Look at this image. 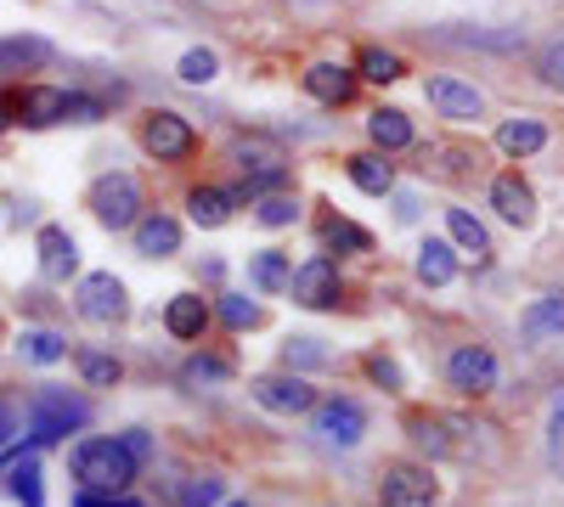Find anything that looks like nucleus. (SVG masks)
Here are the masks:
<instances>
[{
  "mask_svg": "<svg viewBox=\"0 0 564 507\" xmlns=\"http://www.w3.org/2000/svg\"><path fill=\"white\" fill-rule=\"evenodd\" d=\"M135 456H130V445L113 434V440H79L74 445V480H79V491H108V496H119V491H130V480H135Z\"/></svg>",
  "mask_w": 564,
  "mask_h": 507,
  "instance_id": "nucleus-1",
  "label": "nucleus"
},
{
  "mask_svg": "<svg viewBox=\"0 0 564 507\" xmlns=\"http://www.w3.org/2000/svg\"><path fill=\"white\" fill-rule=\"evenodd\" d=\"M90 423V400L68 395V389H40L29 400V445H63L68 434H79Z\"/></svg>",
  "mask_w": 564,
  "mask_h": 507,
  "instance_id": "nucleus-2",
  "label": "nucleus"
},
{
  "mask_svg": "<svg viewBox=\"0 0 564 507\" xmlns=\"http://www.w3.org/2000/svg\"><path fill=\"white\" fill-rule=\"evenodd\" d=\"M85 203H90V214H97L108 232H130V225L141 220V180L124 175V169H108V175L90 180Z\"/></svg>",
  "mask_w": 564,
  "mask_h": 507,
  "instance_id": "nucleus-3",
  "label": "nucleus"
},
{
  "mask_svg": "<svg viewBox=\"0 0 564 507\" xmlns=\"http://www.w3.org/2000/svg\"><path fill=\"white\" fill-rule=\"evenodd\" d=\"M74 305H79L85 321H97V328H113V321L130 316V294H124V283H119L113 271H90V276H79Z\"/></svg>",
  "mask_w": 564,
  "mask_h": 507,
  "instance_id": "nucleus-4",
  "label": "nucleus"
},
{
  "mask_svg": "<svg viewBox=\"0 0 564 507\" xmlns=\"http://www.w3.org/2000/svg\"><path fill=\"white\" fill-rule=\"evenodd\" d=\"M497 378H502V366H497V355H491L486 344H457V350L446 355V384H452L457 395H491Z\"/></svg>",
  "mask_w": 564,
  "mask_h": 507,
  "instance_id": "nucleus-5",
  "label": "nucleus"
},
{
  "mask_svg": "<svg viewBox=\"0 0 564 507\" xmlns=\"http://www.w3.org/2000/svg\"><path fill=\"white\" fill-rule=\"evenodd\" d=\"M311 434L322 440V445H339V451H350L361 434H367V411L356 406V400H316L311 406Z\"/></svg>",
  "mask_w": 564,
  "mask_h": 507,
  "instance_id": "nucleus-6",
  "label": "nucleus"
},
{
  "mask_svg": "<svg viewBox=\"0 0 564 507\" xmlns=\"http://www.w3.org/2000/svg\"><path fill=\"white\" fill-rule=\"evenodd\" d=\"M435 496H441L435 474L417 463H390L379 480V507H435Z\"/></svg>",
  "mask_w": 564,
  "mask_h": 507,
  "instance_id": "nucleus-7",
  "label": "nucleus"
},
{
  "mask_svg": "<svg viewBox=\"0 0 564 507\" xmlns=\"http://www.w3.org/2000/svg\"><path fill=\"white\" fill-rule=\"evenodd\" d=\"M141 147H148L159 164H175V158H186V153H193L198 147V135H193V124H186L181 113H148V119H141Z\"/></svg>",
  "mask_w": 564,
  "mask_h": 507,
  "instance_id": "nucleus-8",
  "label": "nucleus"
},
{
  "mask_svg": "<svg viewBox=\"0 0 564 507\" xmlns=\"http://www.w3.org/2000/svg\"><path fill=\"white\" fill-rule=\"evenodd\" d=\"M289 294H294L305 310H334V305H339V265L327 260V254L305 260L300 271H289Z\"/></svg>",
  "mask_w": 564,
  "mask_h": 507,
  "instance_id": "nucleus-9",
  "label": "nucleus"
},
{
  "mask_svg": "<svg viewBox=\"0 0 564 507\" xmlns=\"http://www.w3.org/2000/svg\"><path fill=\"white\" fill-rule=\"evenodd\" d=\"M249 389L265 411H276V418H305V411L316 406V389L300 373H271V378H254Z\"/></svg>",
  "mask_w": 564,
  "mask_h": 507,
  "instance_id": "nucleus-10",
  "label": "nucleus"
},
{
  "mask_svg": "<svg viewBox=\"0 0 564 507\" xmlns=\"http://www.w3.org/2000/svg\"><path fill=\"white\" fill-rule=\"evenodd\" d=\"M423 90H430V108H435L441 119H480V113H486V97H480L468 79H457V74H435Z\"/></svg>",
  "mask_w": 564,
  "mask_h": 507,
  "instance_id": "nucleus-11",
  "label": "nucleus"
},
{
  "mask_svg": "<svg viewBox=\"0 0 564 507\" xmlns=\"http://www.w3.org/2000/svg\"><path fill=\"white\" fill-rule=\"evenodd\" d=\"M12 113L29 124V130H45V124H63L68 119V90L57 85H29L23 97L12 102Z\"/></svg>",
  "mask_w": 564,
  "mask_h": 507,
  "instance_id": "nucleus-12",
  "label": "nucleus"
},
{
  "mask_svg": "<svg viewBox=\"0 0 564 507\" xmlns=\"http://www.w3.org/2000/svg\"><path fill=\"white\" fill-rule=\"evenodd\" d=\"M491 209H497L508 225H520V232H525V225H536V192L525 187L520 175H497V180H491Z\"/></svg>",
  "mask_w": 564,
  "mask_h": 507,
  "instance_id": "nucleus-13",
  "label": "nucleus"
},
{
  "mask_svg": "<svg viewBox=\"0 0 564 507\" xmlns=\"http://www.w3.org/2000/svg\"><path fill=\"white\" fill-rule=\"evenodd\" d=\"M79 271V249L63 225H40V276L45 283H68Z\"/></svg>",
  "mask_w": 564,
  "mask_h": 507,
  "instance_id": "nucleus-14",
  "label": "nucleus"
},
{
  "mask_svg": "<svg viewBox=\"0 0 564 507\" xmlns=\"http://www.w3.org/2000/svg\"><path fill=\"white\" fill-rule=\"evenodd\" d=\"M164 328H170V339H181V344L204 339V328H209V305H204V294H175V299L164 305Z\"/></svg>",
  "mask_w": 564,
  "mask_h": 507,
  "instance_id": "nucleus-15",
  "label": "nucleus"
},
{
  "mask_svg": "<svg viewBox=\"0 0 564 507\" xmlns=\"http://www.w3.org/2000/svg\"><path fill=\"white\" fill-rule=\"evenodd\" d=\"M130 232H135V254H148V260L181 254V225H175L170 214H141Z\"/></svg>",
  "mask_w": 564,
  "mask_h": 507,
  "instance_id": "nucleus-16",
  "label": "nucleus"
},
{
  "mask_svg": "<svg viewBox=\"0 0 564 507\" xmlns=\"http://www.w3.org/2000/svg\"><path fill=\"white\" fill-rule=\"evenodd\" d=\"M57 52H52V40H40V34H12V40H0V74H34L45 68Z\"/></svg>",
  "mask_w": 564,
  "mask_h": 507,
  "instance_id": "nucleus-17",
  "label": "nucleus"
},
{
  "mask_svg": "<svg viewBox=\"0 0 564 507\" xmlns=\"http://www.w3.org/2000/svg\"><path fill=\"white\" fill-rule=\"evenodd\" d=\"M520 333H525V344H558L564 339V294L536 299L525 310V321H520Z\"/></svg>",
  "mask_w": 564,
  "mask_h": 507,
  "instance_id": "nucleus-18",
  "label": "nucleus"
},
{
  "mask_svg": "<svg viewBox=\"0 0 564 507\" xmlns=\"http://www.w3.org/2000/svg\"><path fill=\"white\" fill-rule=\"evenodd\" d=\"M305 90H311L322 108H345V102H350V90H356V74L339 68V63H316V68L305 74Z\"/></svg>",
  "mask_w": 564,
  "mask_h": 507,
  "instance_id": "nucleus-19",
  "label": "nucleus"
},
{
  "mask_svg": "<svg viewBox=\"0 0 564 507\" xmlns=\"http://www.w3.org/2000/svg\"><path fill=\"white\" fill-rule=\"evenodd\" d=\"M367 135H372L379 153H401V147H412V119L401 108H372L367 113Z\"/></svg>",
  "mask_w": 564,
  "mask_h": 507,
  "instance_id": "nucleus-20",
  "label": "nucleus"
},
{
  "mask_svg": "<svg viewBox=\"0 0 564 507\" xmlns=\"http://www.w3.org/2000/svg\"><path fill=\"white\" fill-rule=\"evenodd\" d=\"M497 147L508 158H531V153L547 147V130H542V119H502L497 124Z\"/></svg>",
  "mask_w": 564,
  "mask_h": 507,
  "instance_id": "nucleus-21",
  "label": "nucleus"
},
{
  "mask_svg": "<svg viewBox=\"0 0 564 507\" xmlns=\"http://www.w3.org/2000/svg\"><path fill=\"white\" fill-rule=\"evenodd\" d=\"M238 203H243V192H226V187H198L193 198H186L193 220H198V225H209V232H215V225H226Z\"/></svg>",
  "mask_w": 564,
  "mask_h": 507,
  "instance_id": "nucleus-22",
  "label": "nucleus"
},
{
  "mask_svg": "<svg viewBox=\"0 0 564 507\" xmlns=\"http://www.w3.org/2000/svg\"><path fill=\"white\" fill-rule=\"evenodd\" d=\"M350 180H356L367 198H384V192L395 187V164H390L384 153H356V158H350Z\"/></svg>",
  "mask_w": 564,
  "mask_h": 507,
  "instance_id": "nucleus-23",
  "label": "nucleus"
},
{
  "mask_svg": "<svg viewBox=\"0 0 564 507\" xmlns=\"http://www.w3.org/2000/svg\"><path fill=\"white\" fill-rule=\"evenodd\" d=\"M457 276V249L452 243H441V238H430L417 249V283H430V288H446Z\"/></svg>",
  "mask_w": 564,
  "mask_h": 507,
  "instance_id": "nucleus-24",
  "label": "nucleus"
},
{
  "mask_svg": "<svg viewBox=\"0 0 564 507\" xmlns=\"http://www.w3.org/2000/svg\"><path fill=\"white\" fill-rule=\"evenodd\" d=\"M446 232H452V243L457 249H468L475 260H491V238H486V225L468 214V209H446Z\"/></svg>",
  "mask_w": 564,
  "mask_h": 507,
  "instance_id": "nucleus-25",
  "label": "nucleus"
},
{
  "mask_svg": "<svg viewBox=\"0 0 564 507\" xmlns=\"http://www.w3.org/2000/svg\"><path fill=\"white\" fill-rule=\"evenodd\" d=\"M7 485H12V496H18L23 507H45V496H40V463H34V456H18V463L7 469Z\"/></svg>",
  "mask_w": 564,
  "mask_h": 507,
  "instance_id": "nucleus-26",
  "label": "nucleus"
},
{
  "mask_svg": "<svg viewBox=\"0 0 564 507\" xmlns=\"http://www.w3.org/2000/svg\"><path fill=\"white\" fill-rule=\"evenodd\" d=\"M23 355H29V361H40V366H52V361H63V355H68V339H63V333H52V328H29V333H23Z\"/></svg>",
  "mask_w": 564,
  "mask_h": 507,
  "instance_id": "nucleus-27",
  "label": "nucleus"
},
{
  "mask_svg": "<svg viewBox=\"0 0 564 507\" xmlns=\"http://www.w3.org/2000/svg\"><path fill=\"white\" fill-rule=\"evenodd\" d=\"M356 68H361L356 79H372V85H395V79H401V57H395V52H379V45H367Z\"/></svg>",
  "mask_w": 564,
  "mask_h": 507,
  "instance_id": "nucleus-28",
  "label": "nucleus"
},
{
  "mask_svg": "<svg viewBox=\"0 0 564 507\" xmlns=\"http://www.w3.org/2000/svg\"><path fill=\"white\" fill-rule=\"evenodd\" d=\"M322 243H327V249H350V254H367V249H372V238L361 232V225H350V220H334V214L322 220Z\"/></svg>",
  "mask_w": 564,
  "mask_h": 507,
  "instance_id": "nucleus-29",
  "label": "nucleus"
},
{
  "mask_svg": "<svg viewBox=\"0 0 564 507\" xmlns=\"http://www.w3.org/2000/svg\"><path fill=\"white\" fill-rule=\"evenodd\" d=\"M74 361H79V378L85 384H119V373H124V366L113 355H102V350H79Z\"/></svg>",
  "mask_w": 564,
  "mask_h": 507,
  "instance_id": "nucleus-30",
  "label": "nucleus"
},
{
  "mask_svg": "<svg viewBox=\"0 0 564 507\" xmlns=\"http://www.w3.org/2000/svg\"><path fill=\"white\" fill-rule=\"evenodd\" d=\"M254 288H265V294H276V288H289V260H282L276 249L254 254Z\"/></svg>",
  "mask_w": 564,
  "mask_h": 507,
  "instance_id": "nucleus-31",
  "label": "nucleus"
},
{
  "mask_svg": "<svg viewBox=\"0 0 564 507\" xmlns=\"http://www.w3.org/2000/svg\"><path fill=\"white\" fill-rule=\"evenodd\" d=\"M547 469L564 480V389L553 395V411H547Z\"/></svg>",
  "mask_w": 564,
  "mask_h": 507,
  "instance_id": "nucleus-32",
  "label": "nucleus"
},
{
  "mask_svg": "<svg viewBox=\"0 0 564 507\" xmlns=\"http://www.w3.org/2000/svg\"><path fill=\"white\" fill-rule=\"evenodd\" d=\"M536 74H542V85H547V90H564V34H558V40H547L542 52H536Z\"/></svg>",
  "mask_w": 564,
  "mask_h": 507,
  "instance_id": "nucleus-33",
  "label": "nucleus"
},
{
  "mask_svg": "<svg viewBox=\"0 0 564 507\" xmlns=\"http://www.w3.org/2000/svg\"><path fill=\"white\" fill-rule=\"evenodd\" d=\"M220 321H226V328H260V305L254 299H243V294H226L220 299Z\"/></svg>",
  "mask_w": 564,
  "mask_h": 507,
  "instance_id": "nucleus-34",
  "label": "nucleus"
},
{
  "mask_svg": "<svg viewBox=\"0 0 564 507\" xmlns=\"http://www.w3.org/2000/svg\"><path fill=\"white\" fill-rule=\"evenodd\" d=\"M175 74H181L186 85H209V79L220 74V63H215V52H204V45H198V52H186V57L175 63Z\"/></svg>",
  "mask_w": 564,
  "mask_h": 507,
  "instance_id": "nucleus-35",
  "label": "nucleus"
},
{
  "mask_svg": "<svg viewBox=\"0 0 564 507\" xmlns=\"http://www.w3.org/2000/svg\"><path fill=\"white\" fill-rule=\"evenodd\" d=\"M254 214H260V225H294V220H300V203H294L289 192H265Z\"/></svg>",
  "mask_w": 564,
  "mask_h": 507,
  "instance_id": "nucleus-36",
  "label": "nucleus"
},
{
  "mask_svg": "<svg viewBox=\"0 0 564 507\" xmlns=\"http://www.w3.org/2000/svg\"><path fill=\"white\" fill-rule=\"evenodd\" d=\"M226 496V485L220 480H209V474H198V480H186V491H181V502L175 507H215Z\"/></svg>",
  "mask_w": 564,
  "mask_h": 507,
  "instance_id": "nucleus-37",
  "label": "nucleus"
},
{
  "mask_svg": "<svg viewBox=\"0 0 564 507\" xmlns=\"http://www.w3.org/2000/svg\"><path fill=\"white\" fill-rule=\"evenodd\" d=\"M231 378V366L215 361V355H198L193 366H186V384H226Z\"/></svg>",
  "mask_w": 564,
  "mask_h": 507,
  "instance_id": "nucleus-38",
  "label": "nucleus"
},
{
  "mask_svg": "<svg viewBox=\"0 0 564 507\" xmlns=\"http://www.w3.org/2000/svg\"><path fill=\"white\" fill-rule=\"evenodd\" d=\"M102 119V102L97 97H79V90H68V119L63 124H97Z\"/></svg>",
  "mask_w": 564,
  "mask_h": 507,
  "instance_id": "nucleus-39",
  "label": "nucleus"
},
{
  "mask_svg": "<svg viewBox=\"0 0 564 507\" xmlns=\"http://www.w3.org/2000/svg\"><path fill=\"white\" fill-rule=\"evenodd\" d=\"M74 507H141V502H135V496H124V491H119V496H108V491H79V496H74Z\"/></svg>",
  "mask_w": 564,
  "mask_h": 507,
  "instance_id": "nucleus-40",
  "label": "nucleus"
},
{
  "mask_svg": "<svg viewBox=\"0 0 564 507\" xmlns=\"http://www.w3.org/2000/svg\"><path fill=\"white\" fill-rule=\"evenodd\" d=\"M327 355L316 350V339H289V366H322Z\"/></svg>",
  "mask_w": 564,
  "mask_h": 507,
  "instance_id": "nucleus-41",
  "label": "nucleus"
},
{
  "mask_svg": "<svg viewBox=\"0 0 564 507\" xmlns=\"http://www.w3.org/2000/svg\"><path fill=\"white\" fill-rule=\"evenodd\" d=\"M367 373L379 378L384 389H401V366H395V361H384V355H372V361H367Z\"/></svg>",
  "mask_w": 564,
  "mask_h": 507,
  "instance_id": "nucleus-42",
  "label": "nucleus"
},
{
  "mask_svg": "<svg viewBox=\"0 0 564 507\" xmlns=\"http://www.w3.org/2000/svg\"><path fill=\"white\" fill-rule=\"evenodd\" d=\"M12 434H18V406H12V400H0V445H7Z\"/></svg>",
  "mask_w": 564,
  "mask_h": 507,
  "instance_id": "nucleus-43",
  "label": "nucleus"
},
{
  "mask_svg": "<svg viewBox=\"0 0 564 507\" xmlns=\"http://www.w3.org/2000/svg\"><path fill=\"white\" fill-rule=\"evenodd\" d=\"M7 124H12V108H7V102H0V130H7Z\"/></svg>",
  "mask_w": 564,
  "mask_h": 507,
  "instance_id": "nucleus-44",
  "label": "nucleus"
},
{
  "mask_svg": "<svg viewBox=\"0 0 564 507\" xmlns=\"http://www.w3.org/2000/svg\"><path fill=\"white\" fill-rule=\"evenodd\" d=\"M226 507H249V502H226Z\"/></svg>",
  "mask_w": 564,
  "mask_h": 507,
  "instance_id": "nucleus-45",
  "label": "nucleus"
},
{
  "mask_svg": "<svg viewBox=\"0 0 564 507\" xmlns=\"http://www.w3.org/2000/svg\"><path fill=\"white\" fill-rule=\"evenodd\" d=\"M0 333H7V328H0Z\"/></svg>",
  "mask_w": 564,
  "mask_h": 507,
  "instance_id": "nucleus-46",
  "label": "nucleus"
}]
</instances>
